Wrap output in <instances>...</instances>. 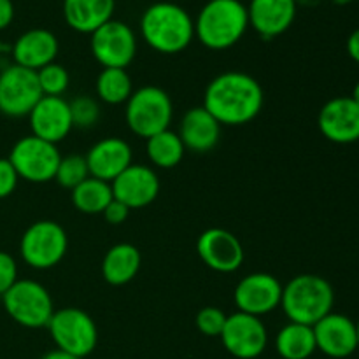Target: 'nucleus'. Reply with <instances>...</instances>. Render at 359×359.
I'll use <instances>...</instances> for the list:
<instances>
[{
	"label": "nucleus",
	"instance_id": "nucleus-1",
	"mask_svg": "<svg viewBox=\"0 0 359 359\" xmlns=\"http://www.w3.org/2000/svg\"><path fill=\"white\" fill-rule=\"evenodd\" d=\"M265 93L258 81L245 72H223L214 77L203 93V107L221 126H242L258 118Z\"/></svg>",
	"mask_w": 359,
	"mask_h": 359
},
{
	"label": "nucleus",
	"instance_id": "nucleus-2",
	"mask_svg": "<svg viewBox=\"0 0 359 359\" xmlns=\"http://www.w3.org/2000/svg\"><path fill=\"white\" fill-rule=\"evenodd\" d=\"M140 35L154 51L177 55L191 44L195 21L177 4L156 2L147 7L140 18Z\"/></svg>",
	"mask_w": 359,
	"mask_h": 359
},
{
	"label": "nucleus",
	"instance_id": "nucleus-3",
	"mask_svg": "<svg viewBox=\"0 0 359 359\" xmlns=\"http://www.w3.org/2000/svg\"><path fill=\"white\" fill-rule=\"evenodd\" d=\"M249 28L248 7L241 0H209L195 20V37L212 51L230 49Z\"/></svg>",
	"mask_w": 359,
	"mask_h": 359
},
{
	"label": "nucleus",
	"instance_id": "nucleus-4",
	"mask_svg": "<svg viewBox=\"0 0 359 359\" xmlns=\"http://www.w3.org/2000/svg\"><path fill=\"white\" fill-rule=\"evenodd\" d=\"M335 304L333 287L325 277L302 273L283 286L280 307L290 323L314 326L332 312Z\"/></svg>",
	"mask_w": 359,
	"mask_h": 359
},
{
	"label": "nucleus",
	"instance_id": "nucleus-5",
	"mask_svg": "<svg viewBox=\"0 0 359 359\" xmlns=\"http://www.w3.org/2000/svg\"><path fill=\"white\" fill-rule=\"evenodd\" d=\"M174 104L170 95L158 86H142L126 102L125 119L137 137L149 139L170 128Z\"/></svg>",
	"mask_w": 359,
	"mask_h": 359
},
{
	"label": "nucleus",
	"instance_id": "nucleus-6",
	"mask_svg": "<svg viewBox=\"0 0 359 359\" xmlns=\"http://www.w3.org/2000/svg\"><path fill=\"white\" fill-rule=\"evenodd\" d=\"M7 316L23 328H48L55 304L49 291L41 283L32 279H18L7 293L2 294Z\"/></svg>",
	"mask_w": 359,
	"mask_h": 359
},
{
	"label": "nucleus",
	"instance_id": "nucleus-7",
	"mask_svg": "<svg viewBox=\"0 0 359 359\" xmlns=\"http://www.w3.org/2000/svg\"><path fill=\"white\" fill-rule=\"evenodd\" d=\"M69 237L65 228L51 219L35 221L25 230L20 241L21 259L30 269L49 270L67 255Z\"/></svg>",
	"mask_w": 359,
	"mask_h": 359
},
{
	"label": "nucleus",
	"instance_id": "nucleus-8",
	"mask_svg": "<svg viewBox=\"0 0 359 359\" xmlns=\"http://www.w3.org/2000/svg\"><path fill=\"white\" fill-rule=\"evenodd\" d=\"M56 349L77 358L90 356L98 342V330L88 312L77 307L55 311L48 325Z\"/></svg>",
	"mask_w": 359,
	"mask_h": 359
},
{
	"label": "nucleus",
	"instance_id": "nucleus-9",
	"mask_svg": "<svg viewBox=\"0 0 359 359\" xmlns=\"http://www.w3.org/2000/svg\"><path fill=\"white\" fill-rule=\"evenodd\" d=\"M7 160L13 163L20 179L34 184H44L55 179L62 156L56 144L35 135H27L14 142Z\"/></svg>",
	"mask_w": 359,
	"mask_h": 359
},
{
	"label": "nucleus",
	"instance_id": "nucleus-10",
	"mask_svg": "<svg viewBox=\"0 0 359 359\" xmlns=\"http://www.w3.org/2000/svg\"><path fill=\"white\" fill-rule=\"evenodd\" d=\"M42 98L37 72L25 67L7 65L0 70V114L25 118Z\"/></svg>",
	"mask_w": 359,
	"mask_h": 359
},
{
	"label": "nucleus",
	"instance_id": "nucleus-11",
	"mask_svg": "<svg viewBox=\"0 0 359 359\" xmlns=\"http://www.w3.org/2000/svg\"><path fill=\"white\" fill-rule=\"evenodd\" d=\"M91 53L104 69H126L137 55V37L132 27L111 20L91 34Z\"/></svg>",
	"mask_w": 359,
	"mask_h": 359
},
{
	"label": "nucleus",
	"instance_id": "nucleus-12",
	"mask_svg": "<svg viewBox=\"0 0 359 359\" xmlns=\"http://www.w3.org/2000/svg\"><path fill=\"white\" fill-rule=\"evenodd\" d=\"M224 349L237 359H256L262 356L269 344V332L262 318L235 312L228 316L221 333Z\"/></svg>",
	"mask_w": 359,
	"mask_h": 359
},
{
	"label": "nucleus",
	"instance_id": "nucleus-13",
	"mask_svg": "<svg viewBox=\"0 0 359 359\" xmlns=\"http://www.w3.org/2000/svg\"><path fill=\"white\" fill-rule=\"evenodd\" d=\"M280 298H283V284L272 273L265 272L245 276L244 279L238 280L233 293L238 312L256 318L270 314L280 307Z\"/></svg>",
	"mask_w": 359,
	"mask_h": 359
},
{
	"label": "nucleus",
	"instance_id": "nucleus-14",
	"mask_svg": "<svg viewBox=\"0 0 359 359\" xmlns=\"http://www.w3.org/2000/svg\"><path fill=\"white\" fill-rule=\"evenodd\" d=\"M196 251L207 269L219 273L237 272L244 263V248L231 231L209 228L196 241Z\"/></svg>",
	"mask_w": 359,
	"mask_h": 359
},
{
	"label": "nucleus",
	"instance_id": "nucleus-15",
	"mask_svg": "<svg viewBox=\"0 0 359 359\" xmlns=\"http://www.w3.org/2000/svg\"><path fill=\"white\" fill-rule=\"evenodd\" d=\"M112 195L130 210L151 205L160 195V179L147 165L132 163L111 182Z\"/></svg>",
	"mask_w": 359,
	"mask_h": 359
},
{
	"label": "nucleus",
	"instance_id": "nucleus-16",
	"mask_svg": "<svg viewBox=\"0 0 359 359\" xmlns=\"http://www.w3.org/2000/svg\"><path fill=\"white\" fill-rule=\"evenodd\" d=\"M319 132L335 144L359 140V105L351 97H335L326 102L318 116Z\"/></svg>",
	"mask_w": 359,
	"mask_h": 359
},
{
	"label": "nucleus",
	"instance_id": "nucleus-17",
	"mask_svg": "<svg viewBox=\"0 0 359 359\" xmlns=\"http://www.w3.org/2000/svg\"><path fill=\"white\" fill-rule=\"evenodd\" d=\"M27 118L32 135L51 144L62 142L74 128L70 105L63 97H42Z\"/></svg>",
	"mask_w": 359,
	"mask_h": 359
},
{
	"label": "nucleus",
	"instance_id": "nucleus-18",
	"mask_svg": "<svg viewBox=\"0 0 359 359\" xmlns=\"http://www.w3.org/2000/svg\"><path fill=\"white\" fill-rule=\"evenodd\" d=\"M316 347L333 359L349 358L358 351L356 323L344 314L330 312L312 326Z\"/></svg>",
	"mask_w": 359,
	"mask_h": 359
},
{
	"label": "nucleus",
	"instance_id": "nucleus-19",
	"mask_svg": "<svg viewBox=\"0 0 359 359\" xmlns=\"http://www.w3.org/2000/svg\"><path fill=\"white\" fill-rule=\"evenodd\" d=\"M84 158L91 177H97L109 184L133 163L132 147L119 137H105L98 140L90 147Z\"/></svg>",
	"mask_w": 359,
	"mask_h": 359
},
{
	"label": "nucleus",
	"instance_id": "nucleus-20",
	"mask_svg": "<svg viewBox=\"0 0 359 359\" xmlns=\"http://www.w3.org/2000/svg\"><path fill=\"white\" fill-rule=\"evenodd\" d=\"M249 27L263 39H273L290 30L297 16V0H251Z\"/></svg>",
	"mask_w": 359,
	"mask_h": 359
},
{
	"label": "nucleus",
	"instance_id": "nucleus-21",
	"mask_svg": "<svg viewBox=\"0 0 359 359\" xmlns=\"http://www.w3.org/2000/svg\"><path fill=\"white\" fill-rule=\"evenodd\" d=\"M60 44L53 32L46 28H32L21 34L13 44V60L16 65L37 72L42 67L55 62Z\"/></svg>",
	"mask_w": 359,
	"mask_h": 359
},
{
	"label": "nucleus",
	"instance_id": "nucleus-22",
	"mask_svg": "<svg viewBox=\"0 0 359 359\" xmlns=\"http://www.w3.org/2000/svg\"><path fill=\"white\" fill-rule=\"evenodd\" d=\"M179 137L186 149L193 153H209L221 139V123L203 105L184 112L179 126Z\"/></svg>",
	"mask_w": 359,
	"mask_h": 359
},
{
	"label": "nucleus",
	"instance_id": "nucleus-23",
	"mask_svg": "<svg viewBox=\"0 0 359 359\" xmlns=\"http://www.w3.org/2000/svg\"><path fill=\"white\" fill-rule=\"evenodd\" d=\"M116 0H63V18L72 30L93 34L112 20Z\"/></svg>",
	"mask_w": 359,
	"mask_h": 359
},
{
	"label": "nucleus",
	"instance_id": "nucleus-24",
	"mask_svg": "<svg viewBox=\"0 0 359 359\" xmlns=\"http://www.w3.org/2000/svg\"><path fill=\"white\" fill-rule=\"evenodd\" d=\"M142 265L140 251L133 244L121 242L105 252L102 259V277L111 286H125L132 283Z\"/></svg>",
	"mask_w": 359,
	"mask_h": 359
},
{
	"label": "nucleus",
	"instance_id": "nucleus-25",
	"mask_svg": "<svg viewBox=\"0 0 359 359\" xmlns=\"http://www.w3.org/2000/svg\"><path fill=\"white\" fill-rule=\"evenodd\" d=\"M276 349L283 359H309L318 351L312 326L287 323L276 339Z\"/></svg>",
	"mask_w": 359,
	"mask_h": 359
},
{
	"label": "nucleus",
	"instance_id": "nucleus-26",
	"mask_svg": "<svg viewBox=\"0 0 359 359\" xmlns=\"http://www.w3.org/2000/svg\"><path fill=\"white\" fill-rule=\"evenodd\" d=\"M146 153L151 163L158 168H174L182 161L186 147L179 133L170 128L146 140Z\"/></svg>",
	"mask_w": 359,
	"mask_h": 359
},
{
	"label": "nucleus",
	"instance_id": "nucleus-27",
	"mask_svg": "<svg viewBox=\"0 0 359 359\" xmlns=\"http://www.w3.org/2000/svg\"><path fill=\"white\" fill-rule=\"evenodd\" d=\"M112 198L111 184L91 175L72 189V205L83 214H102Z\"/></svg>",
	"mask_w": 359,
	"mask_h": 359
},
{
	"label": "nucleus",
	"instance_id": "nucleus-28",
	"mask_svg": "<svg viewBox=\"0 0 359 359\" xmlns=\"http://www.w3.org/2000/svg\"><path fill=\"white\" fill-rule=\"evenodd\" d=\"M133 93L132 77L126 69H102L97 77V97L109 105L126 104Z\"/></svg>",
	"mask_w": 359,
	"mask_h": 359
},
{
	"label": "nucleus",
	"instance_id": "nucleus-29",
	"mask_svg": "<svg viewBox=\"0 0 359 359\" xmlns=\"http://www.w3.org/2000/svg\"><path fill=\"white\" fill-rule=\"evenodd\" d=\"M88 177H90V170H88L86 158L81 156V154H69V156L60 160L58 168H56L55 181L62 188H67L72 191L76 186L86 181Z\"/></svg>",
	"mask_w": 359,
	"mask_h": 359
},
{
	"label": "nucleus",
	"instance_id": "nucleus-30",
	"mask_svg": "<svg viewBox=\"0 0 359 359\" xmlns=\"http://www.w3.org/2000/svg\"><path fill=\"white\" fill-rule=\"evenodd\" d=\"M37 81L42 97H62L69 88L70 76L65 67L53 62L37 70Z\"/></svg>",
	"mask_w": 359,
	"mask_h": 359
},
{
	"label": "nucleus",
	"instance_id": "nucleus-31",
	"mask_svg": "<svg viewBox=\"0 0 359 359\" xmlns=\"http://www.w3.org/2000/svg\"><path fill=\"white\" fill-rule=\"evenodd\" d=\"M74 128H91L100 118V105L95 98L83 95L69 102Z\"/></svg>",
	"mask_w": 359,
	"mask_h": 359
},
{
	"label": "nucleus",
	"instance_id": "nucleus-32",
	"mask_svg": "<svg viewBox=\"0 0 359 359\" xmlns=\"http://www.w3.org/2000/svg\"><path fill=\"white\" fill-rule=\"evenodd\" d=\"M226 318L228 316L224 314L221 309L217 307H203L202 311L196 314V328L202 335L210 337H221L223 333L224 325H226Z\"/></svg>",
	"mask_w": 359,
	"mask_h": 359
},
{
	"label": "nucleus",
	"instance_id": "nucleus-33",
	"mask_svg": "<svg viewBox=\"0 0 359 359\" xmlns=\"http://www.w3.org/2000/svg\"><path fill=\"white\" fill-rule=\"evenodd\" d=\"M18 283V263L9 252L0 251V297Z\"/></svg>",
	"mask_w": 359,
	"mask_h": 359
},
{
	"label": "nucleus",
	"instance_id": "nucleus-34",
	"mask_svg": "<svg viewBox=\"0 0 359 359\" xmlns=\"http://www.w3.org/2000/svg\"><path fill=\"white\" fill-rule=\"evenodd\" d=\"M20 182V175L7 158H0V200L13 195Z\"/></svg>",
	"mask_w": 359,
	"mask_h": 359
},
{
	"label": "nucleus",
	"instance_id": "nucleus-35",
	"mask_svg": "<svg viewBox=\"0 0 359 359\" xmlns=\"http://www.w3.org/2000/svg\"><path fill=\"white\" fill-rule=\"evenodd\" d=\"M102 216H104V219L107 221L109 224H114V226H118V224H123L126 219H128L130 209L125 205V203L119 202V200L112 198L111 203H109V205L104 209Z\"/></svg>",
	"mask_w": 359,
	"mask_h": 359
},
{
	"label": "nucleus",
	"instance_id": "nucleus-36",
	"mask_svg": "<svg viewBox=\"0 0 359 359\" xmlns=\"http://www.w3.org/2000/svg\"><path fill=\"white\" fill-rule=\"evenodd\" d=\"M14 20L13 0H0V30H6Z\"/></svg>",
	"mask_w": 359,
	"mask_h": 359
},
{
	"label": "nucleus",
	"instance_id": "nucleus-37",
	"mask_svg": "<svg viewBox=\"0 0 359 359\" xmlns=\"http://www.w3.org/2000/svg\"><path fill=\"white\" fill-rule=\"evenodd\" d=\"M347 53L354 62L359 63V28H356L347 39Z\"/></svg>",
	"mask_w": 359,
	"mask_h": 359
},
{
	"label": "nucleus",
	"instance_id": "nucleus-38",
	"mask_svg": "<svg viewBox=\"0 0 359 359\" xmlns=\"http://www.w3.org/2000/svg\"><path fill=\"white\" fill-rule=\"evenodd\" d=\"M41 359H81V358L72 356V354H67V353H63V351L55 349V351H51V353L44 354Z\"/></svg>",
	"mask_w": 359,
	"mask_h": 359
},
{
	"label": "nucleus",
	"instance_id": "nucleus-39",
	"mask_svg": "<svg viewBox=\"0 0 359 359\" xmlns=\"http://www.w3.org/2000/svg\"><path fill=\"white\" fill-rule=\"evenodd\" d=\"M351 98H353L354 102H356V104L359 105V81L356 83V86H354V90H353V95H351Z\"/></svg>",
	"mask_w": 359,
	"mask_h": 359
},
{
	"label": "nucleus",
	"instance_id": "nucleus-40",
	"mask_svg": "<svg viewBox=\"0 0 359 359\" xmlns=\"http://www.w3.org/2000/svg\"><path fill=\"white\" fill-rule=\"evenodd\" d=\"M356 332H358V349H359V321L356 323Z\"/></svg>",
	"mask_w": 359,
	"mask_h": 359
},
{
	"label": "nucleus",
	"instance_id": "nucleus-41",
	"mask_svg": "<svg viewBox=\"0 0 359 359\" xmlns=\"http://www.w3.org/2000/svg\"><path fill=\"white\" fill-rule=\"evenodd\" d=\"M2 51H4V44H2V41H0V55H2Z\"/></svg>",
	"mask_w": 359,
	"mask_h": 359
}]
</instances>
